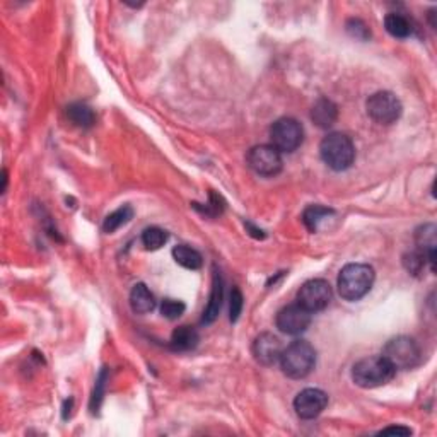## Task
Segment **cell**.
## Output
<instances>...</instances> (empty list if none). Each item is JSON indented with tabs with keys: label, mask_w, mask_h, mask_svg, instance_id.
<instances>
[{
	"label": "cell",
	"mask_w": 437,
	"mask_h": 437,
	"mask_svg": "<svg viewBox=\"0 0 437 437\" xmlns=\"http://www.w3.org/2000/svg\"><path fill=\"white\" fill-rule=\"evenodd\" d=\"M374 268L366 263H348L339 275V294L345 301H359L373 289Z\"/></svg>",
	"instance_id": "cell-1"
},
{
	"label": "cell",
	"mask_w": 437,
	"mask_h": 437,
	"mask_svg": "<svg viewBox=\"0 0 437 437\" xmlns=\"http://www.w3.org/2000/svg\"><path fill=\"white\" fill-rule=\"evenodd\" d=\"M394 373L397 369L383 355H371V357H364L354 364L352 379L360 388L373 390L388 385L394 378Z\"/></svg>",
	"instance_id": "cell-2"
},
{
	"label": "cell",
	"mask_w": 437,
	"mask_h": 437,
	"mask_svg": "<svg viewBox=\"0 0 437 437\" xmlns=\"http://www.w3.org/2000/svg\"><path fill=\"white\" fill-rule=\"evenodd\" d=\"M279 362L283 374L290 379H304L316 366V350L306 340H296L283 348Z\"/></svg>",
	"instance_id": "cell-3"
},
{
	"label": "cell",
	"mask_w": 437,
	"mask_h": 437,
	"mask_svg": "<svg viewBox=\"0 0 437 437\" xmlns=\"http://www.w3.org/2000/svg\"><path fill=\"white\" fill-rule=\"evenodd\" d=\"M320 156L323 163L333 171L348 170L355 159L354 142L345 133H328L320 144Z\"/></svg>",
	"instance_id": "cell-4"
},
{
	"label": "cell",
	"mask_w": 437,
	"mask_h": 437,
	"mask_svg": "<svg viewBox=\"0 0 437 437\" xmlns=\"http://www.w3.org/2000/svg\"><path fill=\"white\" fill-rule=\"evenodd\" d=\"M385 357L394 369H412L420 362L422 352L419 343L410 336H397L391 339L383 348Z\"/></svg>",
	"instance_id": "cell-5"
},
{
	"label": "cell",
	"mask_w": 437,
	"mask_h": 437,
	"mask_svg": "<svg viewBox=\"0 0 437 437\" xmlns=\"http://www.w3.org/2000/svg\"><path fill=\"white\" fill-rule=\"evenodd\" d=\"M272 145L279 152H294L304 140V128L294 118H281L270 128Z\"/></svg>",
	"instance_id": "cell-6"
},
{
	"label": "cell",
	"mask_w": 437,
	"mask_h": 437,
	"mask_svg": "<svg viewBox=\"0 0 437 437\" xmlns=\"http://www.w3.org/2000/svg\"><path fill=\"white\" fill-rule=\"evenodd\" d=\"M367 114L376 121V124L381 125H391L400 118L401 114V103L390 91H379L369 96L366 103Z\"/></svg>",
	"instance_id": "cell-7"
},
{
	"label": "cell",
	"mask_w": 437,
	"mask_h": 437,
	"mask_svg": "<svg viewBox=\"0 0 437 437\" xmlns=\"http://www.w3.org/2000/svg\"><path fill=\"white\" fill-rule=\"evenodd\" d=\"M332 287L323 279H313L302 283L297 292V304H301L306 311L318 313L323 311L332 301Z\"/></svg>",
	"instance_id": "cell-8"
},
{
	"label": "cell",
	"mask_w": 437,
	"mask_h": 437,
	"mask_svg": "<svg viewBox=\"0 0 437 437\" xmlns=\"http://www.w3.org/2000/svg\"><path fill=\"white\" fill-rule=\"evenodd\" d=\"M248 166L251 168L256 175L270 176L279 175L282 171V156L274 145H255L250 149L246 156Z\"/></svg>",
	"instance_id": "cell-9"
},
{
	"label": "cell",
	"mask_w": 437,
	"mask_h": 437,
	"mask_svg": "<svg viewBox=\"0 0 437 437\" xmlns=\"http://www.w3.org/2000/svg\"><path fill=\"white\" fill-rule=\"evenodd\" d=\"M328 394L323 390L306 388L294 400V410L302 420H313L327 408Z\"/></svg>",
	"instance_id": "cell-10"
},
{
	"label": "cell",
	"mask_w": 437,
	"mask_h": 437,
	"mask_svg": "<svg viewBox=\"0 0 437 437\" xmlns=\"http://www.w3.org/2000/svg\"><path fill=\"white\" fill-rule=\"evenodd\" d=\"M275 323L286 335H299L311 325V313L306 311L301 304H289L279 311Z\"/></svg>",
	"instance_id": "cell-11"
},
{
	"label": "cell",
	"mask_w": 437,
	"mask_h": 437,
	"mask_svg": "<svg viewBox=\"0 0 437 437\" xmlns=\"http://www.w3.org/2000/svg\"><path fill=\"white\" fill-rule=\"evenodd\" d=\"M282 342L274 335V333H262L255 339L253 342L251 352L255 355L256 362H260L262 366H274L281 360L282 355Z\"/></svg>",
	"instance_id": "cell-12"
},
{
	"label": "cell",
	"mask_w": 437,
	"mask_h": 437,
	"mask_svg": "<svg viewBox=\"0 0 437 437\" xmlns=\"http://www.w3.org/2000/svg\"><path fill=\"white\" fill-rule=\"evenodd\" d=\"M222 306V277L221 274L214 268V279H212V290H210V297H209V304H207L205 311H203L202 323L203 325H210L216 321V318L218 316V311H221Z\"/></svg>",
	"instance_id": "cell-13"
},
{
	"label": "cell",
	"mask_w": 437,
	"mask_h": 437,
	"mask_svg": "<svg viewBox=\"0 0 437 437\" xmlns=\"http://www.w3.org/2000/svg\"><path fill=\"white\" fill-rule=\"evenodd\" d=\"M130 306H132V311L137 314L151 313L156 308L154 294L147 289V286L137 283L130 292Z\"/></svg>",
	"instance_id": "cell-14"
},
{
	"label": "cell",
	"mask_w": 437,
	"mask_h": 437,
	"mask_svg": "<svg viewBox=\"0 0 437 437\" xmlns=\"http://www.w3.org/2000/svg\"><path fill=\"white\" fill-rule=\"evenodd\" d=\"M339 117V110H336L335 103H332L329 99H320L316 105L313 106L311 111V120L316 124L320 128H328L336 121Z\"/></svg>",
	"instance_id": "cell-15"
},
{
	"label": "cell",
	"mask_w": 437,
	"mask_h": 437,
	"mask_svg": "<svg viewBox=\"0 0 437 437\" xmlns=\"http://www.w3.org/2000/svg\"><path fill=\"white\" fill-rule=\"evenodd\" d=\"M198 333L191 327H179L172 332L170 347L175 352H188L193 350L198 345Z\"/></svg>",
	"instance_id": "cell-16"
},
{
	"label": "cell",
	"mask_w": 437,
	"mask_h": 437,
	"mask_svg": "<svg viewBox=\"0 0 437 437\" xmlns=\"http://www.w3.org/2000/svg\"><path fill=\"white\" fill-rule=\"evenodd\" d=\"M172 258H175V262L178 263V265L188 268V270H198L203 263L200 253L193 250L191 246H186V244L176 246L175 250H172Z\"/></svg>",
	"instance_id": "cell-17"
},
{
	"label": "cell",
	"mask_w": 437,
	"mask_h": 437,
	"mask_svg": "<svg viewBox=\"0 0 437 437\" xmlns=\"http://www.w3.org/2000/svg\"><path fill=\"white\" fill-rule=\"evenodd\" d=\"M67 117L72 124L80 126V128H89L96 124L94 111L84 103H74V105L68 106Z\"/></svg>",
	"instance_id": "cell-18"
},
{
	"label": "cell",
	"mask_w": 437,
	"mask_h": 437,
	"mask_svg": "<svg viewBox=\"0 0 437 437\" xmlns=\"http://www.w3.org/2000/svg\"><path fill=\"white\" fill-rule=\"evenodd\" d=\"M385 28L393 38H408L412 34V24L405 16L398 13H390L388 16L385 17Z\"/></svg>",
	"instance_id": "cell-19"
},
{
	"label": "cell",
	"mask_w": 437,
	"mask_h": 437,
	"mask_svg": "<svg viewBox=\"0 0 437 437\" xmlns=\"http://www.w3.org/2000/svg\"><path fill=\"white\" fill-rule=\"evenodd\" d=\"M329 216H333L332 209H327V207L321 205H311L304 210V214H302V222H304V225L308 228L309 232H316L321 222H323L325 218H328Z\"/></svg>",
	"instance_id": "cell-20"
},
{
	"label": "cell",
	"mask_w": 437,
	"mask_h": 437,
	"mask_svg": "<svg viewBox=\"0 0 437 437\" xmlns=\"http://www.w3.org/2000/svg\"><path fill=\"white\" fill-rule=\"evenodd\" d=\"M133 217V209L130 205H124L120 209H117L114 212H111L108 217L105 218V224H103V229L105 232H114L117 229H120L121 225H125L126 222L132 221Z\"/></svg>",
	"instance_id": "cell-21"
},
{
	"label": "cell",
	"mask_w": 437,
	"mask_h": 437,
	"mask_svg": "<svg viewBox=\"0 0 437 437\" xmlns=\"http://www.w3.org/2000/svg\"><path fill=\"white\" fill-rule=\"evenodd\" d=\"M168 241V232L161 228H147L142 235V243H144L145 250L156 251L161 246H164Z\"/></svg>",
	"instance_id": "cell-22"
},
{
	"label": "cell",
	"mask_w": 437,
	"mask_h": 437,
	"mask_svg": "<svg viewBox=\"0 0 437 437\" xmlns=\"http://www.w3.org/2000/svg\"><path fill=\"white\" fill-rule=\"evenodd\" d=\"M186 306L183 301L178 299H164L163 304H161V313L168 320H178L183 313H185Z\"/></svg>",
	"instance_id": "cell-23"
},
{
	"label": "cell",
	"mask_w": 437,
	"mask_h": 437,
	"mask_svg": "<svg viewBox=\"0 0 437 437\" xmlns=\"http://www.w3.org/2000/svg\"><path fill=\"white\" fill-rule=\"evenodd\" d=\"M347 31L350 36L357 38V40H362V41H366L367 38L371 36L369 28H367L360 19H350V21L347 22Z\"/></svg>",
	"instance_id": "cell-24"
},
{
	"label": "cell",
	"mask_w": 437,
	"mask_h": 437,
	"mask_svg": "<svg viewBox=\"0 0 437 437\" xmlns=\"http://www.w3.org/2000/svg\"><path fill=\"white\" fill-rule=\"evenodd\" d=\"M241 311H243V294H241V290L237 289V287H235V289L231 290V321L235 323V321H237V318H239Z\"/></svg>",
	"instance_id": "cell-25"
},
{
	"label": "cell",
	"mask_w": 437,
	"mask_h": 437,
	"mask_svg": "<svg viewBox=\"0 0 437 437\" xmlns=\"http://www.w3.org/2000/svg\"><path fill=\"white\" fill-rule=\"evenodd\" d=\"M105 378H106V373L103 371L101 376H99L98 383H96V390H94V397H93V403H91V408H99V405H101V400H103V388H105Z\"/></svg>",
	"instance_id": "cell-26"
},
{
	"label": "cell",
	"mask_w": 437,
	"mask_h": 437,
	"mask_svg": "<svg viewBox=\"0 0 437 437\" xmlns=\"http://www.w3.org/2000/svg\"><path fill=\"white\" fill-rule=\"evenodd\" d=\"M381 434H400V436H410L412 431L408 427H401V425H397V427H388V429H383Z\"/></svg>",
	"instance_id": "cell-27"
}]
</instances>
